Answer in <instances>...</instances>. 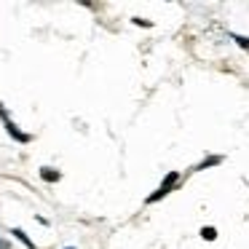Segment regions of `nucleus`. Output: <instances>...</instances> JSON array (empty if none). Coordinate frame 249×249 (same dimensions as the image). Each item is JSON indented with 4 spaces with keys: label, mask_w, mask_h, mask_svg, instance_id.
<instances>
[{
    "label": "nucleus",
    "mask_w": 249,
    "mask_h": 249,
    "mask_svg": "<svg viewBox=\"0 0 249 249\" xmlns=\"http://www.w3.org/2000/svg\"><path fill=\"white\" fill-rule=\"evenodd\" d=\"M43 179H59V174L54 169H43Z\"/></svg>",
    "instance_id": "f257e3e1"
},
{
    "label": "nucleus",
    "mask_w": 249,
    "mask_h": 249,
    "mask_svg": "<svg viewBox=\"0 0 249 249\" xmlns=\"http://www.w3.org/2000/svg\"><path fill=\"white\" fill-rule=\"evenodd\" d=\"M201 236L209 238V241H212V238H214V228H204V233H201Z\"/></svg>",
    "instance_id": "f03ea898"
}]
</instances>
